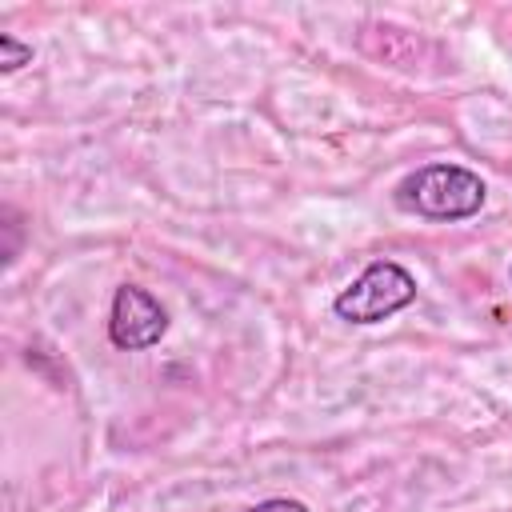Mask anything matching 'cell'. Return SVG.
Here are the masks:
<instances>
[{
    "instance_id": "3957f363",
    "label": "cell",
    "mask_w": 512,
    "mask_h": 512,
    "mask_svg": "<svg viewBox=\"0 0 512 512\" xmlns=\"http://www.w3.org/2000/svg\"><path fill=\"white\" fill-rule=\"evenodd\" d=\"M164 332H168L164 304L140 284H120L112 296V312H108V340L124 352H144L160 344Z\"/></svg>"
},
{
    "instance_id": "277c9868",
    "label": "cell",
    "mask_w": 512,
    "mask_h": 512,
    "mask_svg": "<svg viewBox=\"0 0 512 512\" xmlns=\"http://www.w3.org/2000/svg\"><path fill=\"white\" fill-rule=\"evenodd\" d=\"M24 64H32V44L16 40L12 32H0V72H16Z\"/></svg>"
},
{
    "instance_id": "6da1fadb",
    "label": "cell",
    "mask_w": 512,
    "mask_h": 512,
    "mask_svg": "<svg viewBox=\"0 0 512 512\" xmlns=\"http://www.w3.org/2000/svg\"><path fill=\"white\" fill-rule=\"evenodd\" d=\"M392 200L408 216L452 224V220L476 216L484 208V200H488V188L464 164H420L416 172H408L396 184Z\"/></svg>"
},
{
    "instance_id": "5b68a950",
    "label": "cell",
    "mask_w": 512,
    "mask_h": 512,
    "mask_svg": "<svg viewBox=\"0 0 512 512\" xmlns=\"http://www.w3.org/2000/svg\"><path fill=\"white\" fill-rule=\"evenodd\" d=\"M244 512H308V504H300L292 496H272V500H260V504H252Z\"/></svg>"
},
{
    "instance_id": "7a4b0ae2",
    "label": "cell",
    "mask_w": 512,
    "mask_h": 512,
    "mask_svg": "<svg viewBox=\"0 0 512 512\" xmlns=\"http://www.w3.org/2000/svg\"><path fill=\"white\" fill-rule=\"evenodd\" d=\"M416 276L396 260H372L348 288L336 292L332 312L344 324H380L416 300Z\"/></svg>"
},
{
    "instance_id": "8992f818",
    "label": "cell",
    "mask_w": 512,
    "mask_h": 512,
    "mask_svg": "<svg viewBox=\"0 0 512 512\" xmlns=\"http://www.w3.org/2000/svg\"><path fill=\"white\" fill-rule=\"evenodd\" d=\"M508 276H512V268H508Z\"/></svg>"
}]
</instances>
